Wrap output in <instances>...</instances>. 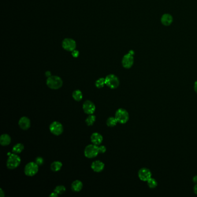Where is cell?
<instances>
[{
	"label": "cell",
	"mask_w": 197,
	"mask_h": 197,
	"mask_svg": "<svg viewBox=\"0 0 197 197\" xmlns=\"http://www.w3.org/2000/svg\"><path fill=\"white\" fill-rule=\"evenodd\" d=\"M63 81L60 77L57 76H50L46 80L47 86L51 89L57 90L63 86Z\"/></svg>",
	"instance_id": "obj_1"
},
{
	"label": "cell",
	"mask_w": 197,
	"mask_h": 197,
	"mask_svg": "<svg viewBox=\"0 0 197 197\" xmlns=\"http://www.w3.org/2000/svg\"><path fill=\"white\" fill-rule=\"evenodd\" d=\"M20 163V157L16 154H12L8 157L6 162V167L9 170H14L19 166Z\"/></svg>",
	"instance_id": "obj_2"
},
{
	"label": "cell",
	"mask_w": 197,
	"mask_h": 197,
	"mask_svg": "<svg viewBox=\"0 0 197 197\" xmlns=\"http://www.w3.org/2000/svg\"><path fill=\"white\" fill-rule=\"evenodd\" d=\"M99 153V146L94 144L88 145L84 149V156L88 159L94 158Z\"/></svg>",
	"instance_id": "obj_3"
},
{
	"label": "cell",
	"mask_w": 197,
	"mask_h": 197,
	"mask_svg": "<svg viewBox=\"0 0 197 197\" xmlns=\"http://www.w3.org/2000/svg\"><path fill=\"white\" fill-rule=\"evenodd\" d=\"M115 118L118 123L120 124H126L129 120L128 112L124 109L120 108L116 112Z\"/></svg>",
	"instance_id": "obj_4"
},
{
	"label": "cell",
	"mask_w": 197,
	"mask_h": 197,
	"mask_svg": "<svg viewBox=\"0 0 197 197\" xmlns=\"http://www.w3.org/2000/svg\"><path fill=\"white\" fill-rule=\"evenodd\" d=\"M105 79V84L112 88L115 89L118 88L120 84V81L117 77L113 74H110L106 76Z\"/></svg>",
	"instance_id": "obj_5"
},
{
	"label": "cell",
	"mask_w": 197,
	"mask_h": 197,
	"mask_svg": "<svg viewBox=\"0 0 197 197\" xmlns=\"http://www.w3.org/2000/svg\"><path fill=\"white\" fill-rule=\"evenodd\" d=\"M38 165L35 162H30L25 166L24 174L28 176H33L38 173Z\"/></svg>",
	"instance_id": "obj_6"
},
{
	"label": "cell",
	"mask_w": 197,
	"mask_h": 197,
	"mask_svg": "<svg viewBox=\"0 0 197 197\" xmlns=\"http://www.w3.org/2000/svg\"><path fill=\"white\" fill-rule=\"evenodd\" d=\"M50 131L55 135H60L64 131L63 126L59 121H53L49 127Z\"/></svg>",
	"instance_id": "obj_7"
},
{
	"label": "cell",
	"mask_w": 197,
	"mask_h": 197,
	"mask_svg": "<svg viewBox=\"0 0 197 197\" xmlns=\"http://www.w3.org/2000/svg\"><path fill=\"white\" fill-rule=\"evenodd\" d=\"M134 52L130 51L125 55L122 60V65L125 68H130L134 64Z\"/></svg>",
	"instance_id": "obj_8"
},
{
	"label": "cell",
	"mask_w": 197,
	"mask_h": 197,
	"mask_svg": "<svg viewBox=\"0 0 197 197\" xmlns=\"http://www.w3.org/2000/svg\"><path fill=\"white\" fill-rule=\"evenodd\" d=\"M83 109L85 113L88 115H92L95 110V106L93 102L87 100L83 104Z\"/></svg>",
	"instance_id": "obj_9"
},
{
	"label": "cell",
	"mask_w": 197,
	"mask_h": 197,
	"mask_svg": "<svg viewBox=\"0 0 197 197\" xmlns=\"http://www.w3.org/2000/svg\"><path fill=\"white\" fill-rule=\"evenodd\" d=\"M138 177L141 181H147L152 177V172L148 168H142L138 172Z\"/></svg>",
	"instance_id": "obj_10"
},
{
	"label": "cell",
	"mask_w": 197,
	"mask_h": 197,
	"mask_svg": "<svg viewBox=\"0 0 197 197\" xmlns=\"http://www.w3.org/2000/svg\"><path fill=\"white\" fill-rule=\"evenodd\" d=\"M62 46L63 48L66 50L72 52L75 49L77 45L74 40L72 39L66 38L63 41Z\"/></svg>",
	"instance_id": "obj_11"
},
{
	"label": "cell",
	"mask_w": 197,
	"mask_h": 197,
	"mask_svg": "<svg viewBox=\"0 0 197 197\" xmlns=\"http://www.w3.org/2000/svg\"><path fill=\"white\" fill-rule=\"evenodd\" d=\"M19 126L22 130H27L31 126V122L28 117L24 116L21 117L19 121Z\"/></svg>",
	"instance_id": "obj_12"
},
{
	"label": "cell",
	"mask_w": 197,
	"mask_h": 197,
	"mask_svg": "<svg viewBox=\"0 0 197 197\" xmlns=\"http://www.w3.org/2000/svg\"><path fill=\"white\" fill-rule=\"evenodd\" d=\"M91 169L95 172H100L104 170L105 168V165L101 161H95L91 164Z\"/></svg>",
	"instance_id": "obj_13"
},
{
	"label": "cell",
	"mask_w": 197,
	"mask_h": 197,
	"mask_svg": "<svg viewBox=\"0 0 197 197\" xmlns=\"http://www.w3.org/2000/svg\"><path fill=\"white\" fill-rule=\"evenodd\" d=\"M91 141L95 145L99 146L103 141V137L98 132H94L91 136Z\"/></svg>",
	"instance_id": "obj_14"
},
{
	"label": "cell",
	"mask_w": 197,
	"mask_h": 197,
	"mask_svg": "<svg viewBox=\"0 0 197 197\" xmlns=\"http://www.w3.org/2000/svg\"><path fill=\"white\" fill-rule=\"evenodd\" d=\"M161 21L163 25L168 26L170 25L173 22V17L170 14L165 13L161 17Z\"/></svg>",
	"instance_id": "obj_15"
},
{
	"label": "cell",
	"mask_w": 197,
	"mask_h": 197,
	"mask_svg": "<svg viewBox=\"0 0 197 197\" xmlns=\"http://www.w3.org/2000/svg\"><path fill=\"white\" fill-rule=\"evenodd\" d=\"M11 142V138L8 134H2L0 137V144L3 146H6L9 145Z\"/></svg>",
	"instance_id": "obj_16"
},
{
	"label": "cell",
	"mask_w": 197,
	"mask_h": 197,
	"mask_svg": "<svg viewBox=\"0 0 197 197\" xmlns=\"http://www.w3.org/2000/svg\"><path fill=\"white\" fill-rule=\"evenodd\" d=\"M83 188V183L81 181H75L71 184V188L73 192H79L82 190Z\"/></svg>",
	"instance_id": "obj_17"
},
{
	"label": "cell",
	"mask_w": 197,
	"mask_h": 197,
	"mask_svg": "<svg viewBox=\"0 0 197 197\" xmlns=\"http://www.w3.org/2000/svg\"><path fill=\"white\" fill-rule=\"evenodd\" d=\"M62 166H63V164L60 161H57L52 163V164L50 165V168L53 172H58L61 169Z\"/></svg>",
	"instance_id": "obj_18"
},
{
	"label": "cell",
	"mask_w": 197,
	"mask_h": 197,
	"mask_svg": "<svg viewBox=\"0 0 197 197\" xmlns=\"http://www.w3.org/2000/svg\"><path fill=\"white\" fill-rule=\"evenodd\" d=\"M72 97L76 101H81L83 99V94L79 90H76L72 93Z\"/></svg>",
	"instance_id": "obj_19"
},
{
	"label": "cell",
	"mask_w": 197,
	"mask_h": 197,
	"mask_svg": "<svg viewBox=\"0 0 197 197\" xmlns=\"http://www.w3.org/2000/svg\"><path fill=\"white\" fill-rule=\"evenodd\" d=\"M24 150V145L22 143H17L12 148V152L15 154H19Z\"/></svg>",
	"instance_id": "obj_20"
},
{
	"label": "cell",
	"mask_w": 197,
	"mask_h": 197,
	"mask_svg": "<svg viewBox=\"0 0 197 197\" xmlns=\"http://www.w3.org/2000/svg\"><path fill=\"white\" fill-rule=\"evenodd\" d=\"M96 120V117L93 114L89 115L86 119V123L88 126H93Z\"/></svg>",
	"instance_id": "obj_21"
},
{
	"label": "cell",
	"mask_w": 197,
	"mask_h": 197,
	"mask_svg": "<svg viewBox=\"0 0 197 197\" xmlns=\"http://www.w3.org/2000/svg\"><path fill=\"white\" fill-rule=\"evenodd\" d=\"M117 120H116V119L113 117H109L107 120H106V124L108 127H113L115 126H116L117 123Z\"/></svg>",
	"instance_id": "obj_22"
},
{
	"label": "cell",
	"mask_w": 197,
	"mask_h": 197,
	"mask_svg": "<svg viewBox=\"0 0 197 197\" xmlns=\"http://www.w3.org/2000/svg\"><path fill=\"white\" fill-rule=\"evenodd\" d=\"M147 183H148V186L150 188H152V189L156 188L158 185V183H157V181L152 177L149 179L147 181Z\"/></svg>",
	"instance_id": "obj_23"
},
{
	"label": "cell",
	"mask_w": 197,
	"mask_h": 197,
	"mask_svg": "<svg viewBox=\"0 0 197 197\" xmlns=\"http://www.w3.org/2000/svg\"><path fill=\"white\" fill-rule=\"evenodd\" d=\"M95 86L96 88H104V85L105 84V78H99L95 82Z\"/></svg>",
	"instance_id": "obj_24"
},
{
	"label": "cell",
	"mask_w": 197,
	"mask_h": 197,
	"mask_svg": "<svg viewBox=\"0 0 197 197\" xmlns=\"http://www.w3.org/2000/svg\"><path fill=\"white\" fill-rule=\"evenodd\" d=\"M66 190V187L60 185V186L56 187L54 190V192H56V193H57L59 195V194H63L64 192H65Z\"/></svg>",
	"instance_id": "obj_25"
},
{
	"label": "cell",
	"mask_w": 197,
	"mask_h": 197,
	"mask_svg": "<svg viewBox=\"0 0 197 197\" xmlns=\"http://www.w3.org/2000/svg\"><path fill=\"white\" fill-rule=\"evenodd\" d=\"M44 159H42V157H37L35 159V163L38 165H42L44 164Z\"/></svg>",
	"instance_id": "obj_26"
},
{
	"label": "cell",
	"mask_w": 197,
	"mask_h": 197,
	"mask_svg": "<svg viewBox=\"0 0 197 197\" xmlns=\"http://www.w3.org/2000/svg\"><path fill=\"white\" fill-rule=\"evenodd\" d=\"M99 153H104L106 150V149L105 148V146H103V145L99 146Z\"/></svg>",
	"instance_id": "obj_27"
},
{
	"label": "cell",
	"mask_w": 197,
	"mask_h": 197,
	"mask_svg": "<svg viewBox=\"0 0 197 197\" xmlns=\"http://www.w3.org/2000/svg\"><path fill=\"white\" fill-rule=\"evenodd\" d=\"M72 55H73V57H77L78 56V55H79V53L77 52V51H75V50H73V51H72Z\"/></svg>",
	"instance_id": "obj_28"
},
{
	"label": "cell",
	"mask_w": 197,
	"mask_h": 197,
	"mask_svg": "<svg viewBox=\"0 0 197 197\" xmlns=\"http://www.w3.org/2000/svg\"><path fill=\"white\" fill-rule=\"evenodd\" d=\"M58 194L57 193H56V192H52L50 195L49 196L50 197H58Z\"/></svg>",
	"instance_id": "obj_29"
},
{
	"label": "cell",
	"mask_w": 197,
	"mask_h": 197,
	"mask_svg": "<svg viewBox=\"0 0 197 197\" xmlns=\"http://www.w3.org/2000/svg\"><path fill=\"white\" fill-rule=\"evenodd\" d=\"M194 192L196 195H197V183L195 184V185L194 187Z\"/></svg>",
	"instance_id": "obj_30"
},
{
	"label": "cell",
	"mask_w": 197,
	"mask_h": 197,
	"mask_svg": "<svg viewBox=\"0 0 197 197\" xmlns=\"http://www.w3.org/2000/svg\"><path fill=\"white\" fill-rule=\"evenodd\" d=\"M192 181H193V182L194 183H195V184H197V176H195L194 177H193V179H192Z\"/></svg>",
	"instance_id": "obj_31"
},
{
	"label": "cell",
	"mask_w": 197,
	"mask_h": 197,
	"mask_svg": "<svg viewBox=\"0 0 197 197\" xmlns=\"http://www.w3.org/2000/svg\"><path fill=\"white\" fill-rule=\"evenodd\" d=\"M194 90H195V91L196 92V93L197 94V81L195 82V83H194Z\"/></svg>",
	"instance_id": "obj_32"
},
{
	"label": "cell",
	"mask_w": 197,
	"mask_h": 197,
	"mask_svg": "<svg viewBox=\"0 0 197 197\" xmlns=\"http://www.w3.org/2000/svg\"><path fill=\"white\" fill-rule=\"evenodd\" d=\"M0 191H1V194H0V196H1V197H4V196L5 195V194H4V192H3V190H2V188H1V190H0Z\"/></svg>",
	"instance_id": "obj_33"
},
{
	"label": "cell",
	"mask_w": 197,
	"mask_h": 197,
	"mask_svg": "<svg viewBox=\"0 0 197 197\" xmlns=\"http://www.w3.org/2000/svg\"><path fill=\"white\" fill-rule=\"evenodd\" d=\"M46 75L48 77H50V76H51V74H50V72H46Z\"/></svg>",
	"instance_id": "obj_34"
}]
</instances>
